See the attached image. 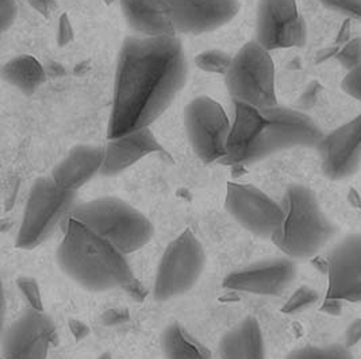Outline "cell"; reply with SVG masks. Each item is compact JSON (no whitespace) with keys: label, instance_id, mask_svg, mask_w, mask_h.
I'll return each mask as SVG.
<instances>
[{"label":"cell","instance_id":"cell-1","mask_svg":"<svg viewBox=\"0 0 361 359\" xmlns=\"http://www.w3.org/2000/svg\"><path fill=\"white\" fill-rule=\"evenodd\" d=\"M187 57L176 37H128L115 70L109 139L149 127L185 85Z\"/></svg>","mask_w":361,"mask_h":359},{"label":"cell","instance_id":"cell-2","mask_svg":"<svg viewBox=\"0 0 361 359\" xmlns=\"http://www.w3.org/2000/svg\"><path fill=\"white\" fill-rule=\"evenodd\" d=\"M64 229L56 261L66 277L90 292L130 289L135 284L126 256L113 244L73 216L64 222Z\"/></svg>","mask_w":361,"mask_h":359},{"label":"cell","instance_id":"cell-3","mask_svg":"<svg viewBox=\"0 0 361 359\" xmlns=\"http://www.w3.org/2000/svg\"><path fill=\"white\" fill-rule=\"evenodd\" d=\"M281 207L283 219L271 241L288 258H312L337 234L336 225L322 211L315 194L305 185H290Z\"/></svg>","mask_w":361,"mask_h":359},{"label":"cell","instance_id":"cell-4","mask_svg":"<svg viewBox=\"0 0 361 359\" xmlns=\"http://www.w3.org/2000/svg\"><path fill=\"white\" fill-rule=\"evenodd\" d=\"M69 216L98 232L125 256L142 248L153 237V225L148 218L118 197L78 203Z\"/></svg>","mask_w":361,"mask_h":359},{"label":"cell","instance_id":"cell-5","mask_svg":"<svg viewBox=\"0 0 361 359\" xmlns=\"http://www.w3.org/2000/svg\"><path fill=\"white\" fill-rule=\"evenodd\" d=\"M76 194L59 187L50 176L35 180L18 231V248L33 250L47 242L78 206Z\"/></svg>","mask_w":361,"mask_h":359},{"label":"cell","instance_id":"cell-6","mask_svg":"<svg viewBox=\"0 0 361 359\" xmlns=\"http://www.w3.org/2000/svg\"><path fill=\"white\" fill-rule=\"evenodd\" d=\"M225 76L233 101H243L257 108L278 106L274 60L271 51L264 49L256 39L237 51Z\"/></svg>","mask_w":361,"mask_h":359},{"label":"cell","instance_id":"cell-7","mask_svg":"<svg viewBox=\"0 0 361 359\" xmlns=\"http://www.w3.org/2000/svg\"><path fill=\"white\" fill-rule=\"evenodd\" d=\"M206 263L203 246L190 229H184L175 238L160 260L153 296L157 301H168L191 291Z\"/></svg>","mask_w":361,"mask_h":359},{"label":"cell","instance_id":"cell-8","mask_svg":"<svg viewBox=\"0 0 361 359\" xmlns=\"http://www.w3.org/2000/svg\"><path fill=\"white\" fill-rule=\"evenodd\" d=\"M184 126L192 150L203 163L225 158L231 123L216 100L209 96L191 100L184 111Z\"/></svg>","mask_w":361,"mask_h":359},{"label":"cell","instance_id":"cell-9","mask_svg":"<svg viewBox=\"0 0 361 359\" xmlns=\"http://www.w3.org/2000/svg\"><path fill=\"white\" fill-rule=\"evenodd\" d=\"M265 113L269 122L255 150L252 163L293 147L317 149L325 137L319 126L305 113L280 106L265 108Z\"/></svg>","mask_w":361,"mask_h":359},{"label":"cell","instance_id":"cell-10","mask_svg":"<svg viewBox=\"0 0 361 359\" xmlns=\"http://www.w3.org/2000/svg\"><path fill=\"white\" fill-rule=\"evenodd\" d=\"M307 26L296 0H259L256 41L268 51L306 44Z\"/></svg>","mask_w":361,"mask_h":359},{"label":"cell","instance_id":"cell-11","mask_svg":"<svg viewBox=\"0 0 361 359\" xmlns=\"http://www.w3.org/2000/svg\"><path fill=\"white\" fill-rule=\"evenodd\" d=\"M225 208L238 225L264 239H272L283 219L281 204L247 184H228Z\"/></svg>","mask_w":361,"mask_h":359},{"label":"cell","instance_id":"cell-12","mask_svg":"<svg viewBox=\"0 0 361 359\" xmlns=\"http://www.w3.org/2000/svg\"><path fill=\"white\" fill-rule=\"evenodd\" d=\"M54 325L42 310H23L3 338V359H47Z\"/></svg>","mask_w":361,"mask_h":359},{"label":"cell","instance_id":"cell-13","mask_svg":"<svg viewBox=\"0 0 361 359\" xmlns=\"http://www.w3.org/2000/svg\"><path fill=\"white\" fill-rule=\"evenodd\" d=\"M324 263L329 277L326 298L361 301V234L348 235L329 253Z\"/></svg>","mask_w":361,"mask_h":359},{"label":"cell","instance_id":"cell-14","mask_svg":"<svg viewBox=\"0 0 361 359\" xmlns=\"http://www.w3.org/2000/svg\"><path fill=\"white\" fill-rule=\"evenodd\" d=\"M317 149L328 179L352 177L361 165V114L325 135Z\"/></svg>","mask_w":361,"mask_h":359},{"label":"cell","instance_id":"cell-15","mask_svg":"<svg viewBox=\"0 0 361 359\" xmlns=\"http://www.w3.org/2000/svg\"><path fill=\"white\" fill-rule=\"evenodd\" d=\"M176 33L204 34L225 25L240 11L238 0H164Z\"/></svg>","mask_w":361,"mask_h":359},{"label":"cell","instance_id":"cell-16","mask_svg":"<svg viewBox=\"0 0 361 359\" xmlns=\"http://www.w3.org/2000/svg\"><path fill=\"white\" fill-rule=\"evenodd\" d=\"M295 277L296 265L293 258H271L230 273L224 279V286L238 292L279 296Z\"/></svg>","mask_w":361,"mask_h":359},{"label":"cell","instance_id":"cell-17","mask_svg":"<svg viewBox=\"0 0 361 359\" xmlns=\"http://www.w3.org/2000/svg\"><path fill=\"white\" fill-rule=\"evenodd\" d=\"M234 118L230 129L226 156L229 165H250L257 144L268 126L265 108H257L243 101H234Z\"/></svg>","mask_w":361,"mask_h":359},{"label":"cell","instance_id":"cell-18","mask_svg":"<svg viewBox=\"0 0 361 359\" xmlns=\"http://www.w3.org/2000/svg\"><path fill=\"white\" fill-rule=\"evenodd\" d=\"M104 149L106 158L100 175L106 177L116 176L125 172L149 154L164 151V147L160 145L149 127L134 131L119 138H111Z\"/></svg>","mask_w":361,"mask_h":359},{"label":"cell","instance_id":"cell-19","mask_svg":"<svg viewBox=\"0 0 361 359\" xmlns=\"http://www.w3.org/2000/svg\"><path fill=\"white\" fill-rule=\"evenodd\" d=\"M104 158V146L78 145L51 170L50 177L63 189L78 192L90 180L100 175Z\"/></svg>","mask_w":361,"mask_h":359},{"label":"cell","instance_id":"cell-20","mask_svg":"<svg viewBox=\"0 0 361 359\" xmlns=\"http://www.w3.org/2000/svg\"><path fill=\"white\" fill-rule=\"evenodd\" d=\"M122 14L135 35L176 37L168 6L164 0H119Z\"/></svg>","mask_w":361,"mask_h":359},{"label":"cell","instance_id":"cell-21","mask_svg":"<svg viewBox=\"0 0 361 359\" xmlns=\"http://www.w3.org/2000/svg\"><path fill=\"white\" fill-rule=\"evenodd\" d=\"M221 359H265V344L259 322L247 316L228 331L219 343Z\"/></svg>","mask_w":361,"mask_h":359},{"label":"cell","instance_id":"cell-22","mask_svg":"<svg viewBox=\"0 0 361 359\" xmlns=\"http://www.w3.org/2000/svg\"><path fill=\"white\" fill-rule=\"evenodd\" d=\"M3 79L25 94H33L45 82L47 76L37 58L22 54L3 66Z\"/></svg>","mask_w":361,"mask_h":359},{"label":"cell","instance_id":"cell-23","mask_svg":"<svg viewBox=\"0 0 361 359\" xmlns=\"http://www.w3.org/2000/svg\"><path fill=\"white\" fill-rule=\"evenodd\" d=\"M161 348L165 359H212L209 348L197 342L179 323L165 328Z\"/></svg>","mask_w":361,"mask_h":359},{"label":"cell","instance_id":"cell-24","mask_svg":"<svg viewBox=\"0 0 361 359\" xmlns=\"http://www.w3.org/2000/svg\"><path fill=\"white\" fill-rule=\"evenodd\" d=\"M286 359H355L349 348L341 343L328 346H305L293 350Z\"/></svg>","mask_w":361,"mask_h":359},{"label":"cell","instance_id":"cell-25","mask_svg":"<svg viewBox=\"0 0 361 359\" xmlns=\"http://www.w3.org/2000/svg\"><path fill=\"white\" fill-rule=\"evenodd\" d=\"M233 63V57L224 50L210 49L202 51L195 58V64L203 72L213 75H226Z\"/></svg>","mask_w":361,"mask_h":359},{"label":"cell","instance_id":"cell-26","mask_svg":"<svg viewBox=\"0 0 361 359\" xmlns=\"http://www.w3.org/2000/svg\"><path fill=\"white\" fill-rule=\"evenodd\" d=\"M318 292L312 289L310 286H300L299 289H296L295 294L288 298V301L281 308V312L296 313L300 310H307L318 301Z\"/></svg>","mask_w":361,"mask_h":359},{"label":"cell","instance_id":"cell-27","mask_svg":"<svg viewBox=\"0 0 361 359\" xmlns=\"http://www.w3.org/2000/svg\"><path fill=\"white\" fill-rule=\"evenodd\" d=\"M324 7L361 22V0H319Z\"/></svg>","mask_w":361,"mask_h":359},{"label":"cell","instance_id":"cell-28","mask_svg":"<svg viewBox=\"0 0 361 359\" xmlns=\"http://www.w3.org/2000/svg\"><path fill=\"white\" fill-rule=\"evenodd\" d=\"M337 60L349 70L361 63V38L350 41L344 49L337 54Z\"/></svg>","mask_w":361,"mask_h":359},{"label":"cell","instance_id":"cell-29","mask_svg":"<svg viewBox=\"0 0 361 359\" xmlns=\"http://www.w3.org/2000/svg\"><path fill=\"white\" fill-rule=\"evenodd\" d=\"M18 286L32 308L42 310V300H41V294H39V288L33 278H20L18 282Z\"/></svg>","mask_w":361,"mask_h":359},{"label":"cell","instance_id":"cell-30","mask_svg":"<svg viewBox=\"0 0 361 359\" xmlns=\"http://www.w3.org/2000/svg\"><path fill=\"white\" fill-rule=\"evenodd\" d=\"M341 88L346 95L361 101V63L348 72L341 82Z\"/></svg>","mask_w":361,"mask_h":359},{"label":"cell","instance_id":"cell-31","mask_svg":"<svg viewBox=\"0 0 361 359\" xmlns=\"http://www.w3.org/2000/svg\"><path fill=\"white\" fill-rule=\"evenodd\" d=\"M17 14V0H0V25H1V32H6L14 23Z\"/></svg>","mask_w":361,"mask_h":359},{"label":"cell","instance_id":"cell-32","mask_svg":"<svg viewBox=\"0 0 361 359\" xmlns=\"http://www.w3.org/2000/svg\"><path fill=\"white\" fill-rule=\"evenodd\" d=\"M361 341V317L360 319H355L345 332V346L348 348H352L355 344Z\"/></svg>","mask_w":361,"mask_h":359},{"label":"cell","instance_id":"cell-33","mask_svg":"<svg viewBox=\"0 0 361 359\" xmlns=\"http://www.w3.org/2000/svg\"><path fill=\"white\" fill-rule=\"evenodd\" d=\"M343 310V306H341V300H337V298H326L324 306L321 307V310L331 315V316H338L341 313Z\"/></svg>","mask_w":361,"mask_h":359},{"label":"cell","instance_id":"cell-34","mask_svg":"<svg viewBox=\"0 0 361 359\" xmlns=\"http://www.w3.org/2000/svg\"><path fill=\"white\" fill-rule=\"evenodd\" d=\"M29 1L39 14L45 17H49L54 7V0H29Z\"/></svg>","mask_w":361,"mask_h":359},{"label":"cell","instance_id":"cell-35","mask_svg":"<svg viewBox=\"0 0 361 359\" xmlns=\"http://www.w3.org/2000/svg\"><path fill=\"white\" fill-rule=\"evenodd\" d=\"M106 1H107V3H111V1H113V0H106Z\"/></svg>","mask_w":361,"mask_h":359}]
</instances>
